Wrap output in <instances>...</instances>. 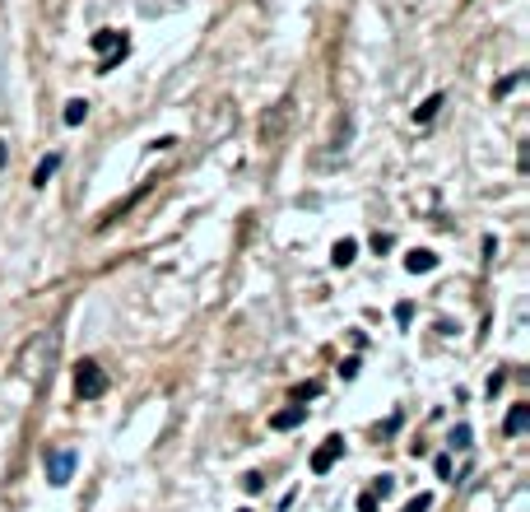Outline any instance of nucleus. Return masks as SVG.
Returning <instances> with one entry per match:
<instances>
[{"instance_id": "1", "label": "nucleus", "mask_w": 530, "mask_h": 512, "mask_svg": "<svg viewBox=\"0 0 530 512\" xmlns=\"http://www.w3.org/2000/svg\"><path fill=\"white\" fill-rule=\"evenodd\" d=\"M93 52H102L98 75H107V70L122 66V56L131 52V42H126V33H117V28H98V33H93Z\"/></svg>"}, {"instance_id": "2", "label": "nucleus", "mask_w": 530, "mask_h": 512, "mask_svg": "<svg viewBox=\"0 0 530 512\" xmlns=\"http://www.w3.org/2000/svg\"><path fill=\"white\" fill-rule=\"evenodd\" d=\"M75 447H52L42 457V466H47V484H56V489H66L70 479H75Z\"/></svg>"}, {"instance_id": "3", "label": "nucleus", "mask_w": 530, "mask_h": 512, "mask_svg": "<svg viewBox=\"0 0 530 512\" xmlns=\"http://www.w3.org/2000/svg\"><path fill=\"white\" fill-rule=\"evenodd\" d=\"M102 391H107V373H102L93 359H84V363L75 368V396L79 401H98Z\"/></svg>"}, {"instance_id": "4", "label": "nucleus", "mask_w": 530, "mask_h": 512, "mask_svg": "<svg viewBox=\"0 0 530 512\" xmlns=\"http://www.w3.org/2000/svg\"><path fill=\"white\" fill-rule=\"evenodd\" d=\"M340 457H344V438H340V434H331L326 443L317 447V452H312V475H326V470H331Z\"/></svg>"}, {"instance_id": "5", "label": "nucleus", "mask_w": 530, "mask_h": 512, "mask_svg": "<svg viewBox=\"0 0 530 512\" xmlns=\"http://www.w3.org/2000/svg\"><path fill=\"white\" fill-rule=\"evenodd\" d=\"M405 270H409V275H428V270H437V252H428V247H414V252L405 256Z\"/></svg>"}, {"instance_id": "6", "label": "nucleus", "mask_w": 530, "mask_h": 512, "mask_svg": "<svg viewBox=\"0 0 530 512\" xmlns=\"http://www.w3.org/2000/svg\"><path fill=\"white\" fill-rule=\"evenodd\" d=\"M302 419H307V405H288V410L270 414V429H275V434H288V429H298Z\"/></svg>"}, {"instance_id": "7", "label": "nucleus", "mask_w": 530, "mask_h": 512, "mask_svg": "<svg viewBox=\"0 0 530 512\" xmlns=\"http://www.w3.org/2000/svg\"><path fill=\"white\" fill-rule=\"evenodd\" d=\"M526 424H530V405L521 401V405H512V410H507V419H502V434L517 438V434H526Z\"/></svg>"}, {"instance_id": "8", "label": "nucleus", "mask_w": 530, "mask_h": 512, "mask_svg": "<svg viewBox=\"0 0 530 512\" xmlns=\"http://www.w3.org/2000/svg\"><path fill=\"white\" fill-rule=\"evenodd\" d=\"M353 256H358V243H353V238H340V243L331 247V266H353Z\"/></svg>"}, {"instance_id": "9", "label": "nucleus", "mask_w": 530, "mask_h": 512, "mask_svg": "<svg viewBox=\"0 0 530 512\" xmlns=\"http://www.w3.org/2000/svg\"><path fill=\"white\" fill-rule=\"evenodd\" d=\"M84 117H88V103H84V98H70L66 112H61V122H66V126H79Z\"/></svg>"}, {"instance_id": "10", "label": "nucleus", "mask_w": 530, "mask_h": 512, "mask_svg": "<svg viewBox=\"0 0 530 512\" xmlns=\"http://www.w3.org/2000/svg\"><path fill=\"white\" fill-rule=\"evenodd\" d=\"M56 168H61V154H47V158H42V163H37V168H33V187H47V178H52Z\"/></svg>"}, {"instance_id": "11", "label": "nucleus", "mask_w": 530, "mask_h": 512, "mask_svg": "<svg viewBox=\"0 0 530 512\" xmlns=\"http://www.w3.org/2000/svg\"><path fill=\"white\" fill-rule=\"evenodd\" d=\"M442 103H447V98H442V93H432V98H423L419 107H414V122H432V117H437V107H442Z\"/></svg>"}, {"instance_id": "12", "label": "nucleus", "mask_w": 530, "mask_h": 512, "mask_svg": "<svg viewBox=\"0 0 530 512\" xmlns=\"http://www.w3.org/2000/svg\"><path fill=\"white\" fill-rule=\"evenodd\" d=\"M372 494H377V499H391V494H396V475H377Z\"/></svg>"}, {"instance_id": "13", "label": "nucleus", "mask_w": 530, "mask_h": 512, "mask_svg": "<svg viewBox=\"0 0 530 512\" xmlns=\"http://www.w3.org/2000/svg\"><path fill=\"white\" fill-rule=\"evenodd\" d=\"M452 447H456V452L470 447V424H456V429H452Z\"/></svg>"}, {"instance_id": "14", "label": "nucleus", "mask_w": 530, "mask_h": 512, "mask_svg": "<svg viewBox=\"0 0 530 512\" xmlns=\"http://www.w3.org/2000/svg\"><path fill=\"white\" fill-rule=\"evenodd\" d=\"M242 489H247V494H261V489H265V475H261V470H247V475H242Z\"/></svg>"}, {"instance_id": "15", "label": "nucleus", "mask_w": 530, "mask_h": 512, "mask_svg": "<svg viewBox=\"0 0 530 512\" xmlns=\"http://www.w3.org/2000/svg\"><path fill=\"white\" fill-rule=\"evenodd\" d=\"M317 382H298V387H293V401H312V396H317Z\"/></svg>"}, {"instance_id": "16", "label": "nucleus", "mask_w": 530, "mask_h": 512, "mask_svg": "<svg viewBox=\"0 0 530 512\" xmlns=\"http://www.w3.org/2000/svg\"><path fill=\"white\" fill-rule=\"evenodd\" d=\"M521 79H526V75H521V70H517V75H507V79H502V84H497V89H493V93H497V98H507V93L517 89Z\"/></svg>"}, {"instance_id": "17", "label": "nucleus", "mask_w": 530, "mask_h": 512, "mask_svg": "<svg viewBox=\"0 0 530 512\" xmlns=\"http://www.w3.org/2000/svg\"><path fill=\"white\" fill-rule=\"evenodd\" d=\"M428 508H432V494H419V499L405 503V512H428Z\"/></svg>"}, {"instance_id": "18", "label": "nucleus", "mask_w": 530, "mask_h": 512, "mask_svg": "<svg viewBox=\"0 0 530 512\" xmlns=\"http://www.w3.org/2000/svg\"><path fill=\"white\" fill-rule=\"evenodd\" d=\"M391 247H396V238H391V233H377V238H372V252H377V256L391 252Z\"/></svg>"}, {"instance_id": "19", "label": "nucleus", "mask_w": 530, "mask_h": 512, "mask_svg": "<svg viewBox=\"0 0 530 512\" xmlns=\"http://www.w3.org/2000/svg\"><path fill=\"white\" fill-rule=\"evenodd\" d=\"M396 322H400V326L414 322V303H400V308H396Z\"/></svg>"}, {"instance_id": "20", "label": "nucleus", "mask_w": 530, "mask_h": 512, "mask_svg": "<svg viewBox=\"0 0 530 512\" xmlns=\"http://www.w3.org/2000/svg\"><path fill=\"white\" fill-rule=\"evenodd\" d=\"M340 378H344V382L358 378V359H344V363H340Z\"/></svg>"}, {"instance_id": "21", "label": "nucleus", "mask_w": 530, "mask_h": 512, "mask_svg": "<svg viewBox=\"0 0 530 512\" xmlns=\"http://www.w3.org/2000/svg\"><path fill=\"white\" fill-rule=\"evenodd\" d=\"M502 382H507V373H493V378H488V396H497V391H502Z\"/></svg>"}, {"instance_id": "22", "label": "nucleus", "mask_w": 530, "mask_h": 512, "mask_svg": "<svg viewBox=\"0 0 530 512\" xmlns=\"http://www.w3.org/2000/svg\"><path fill=\"white\" fill-rule=\"evenodd\" d=\"M358 512H377V494H363V499H358Z\"/></svg>"}, {"instance_id": "23", "label": "nucleus", "mask_w": 530, "mask_h": 512, "mask_svg": "<svg viewBox=\"0 0 530 512\" xmlns=\"http://www.w3.org/2000/svg\"><path fill=\"white\" fill-rule=\"evenodd\" d=\"M242 512H252V508H242Z\"/></svg>"}]
</instances>
